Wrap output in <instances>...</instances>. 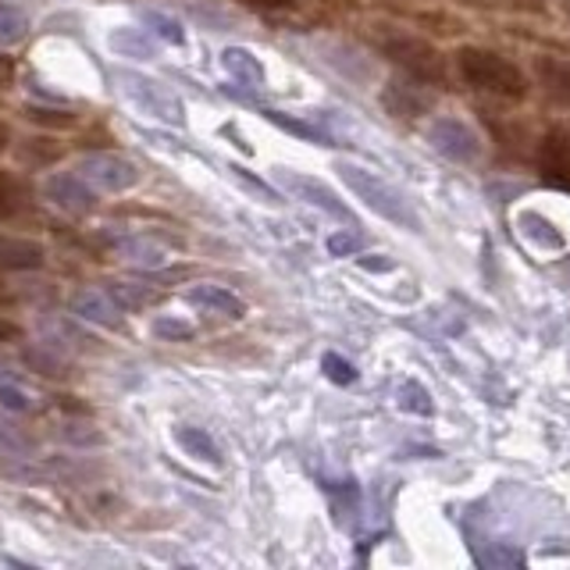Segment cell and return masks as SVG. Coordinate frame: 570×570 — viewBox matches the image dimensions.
<instances>
[{"label":"cell","mask_w":570,"mask_h":570,"mask_svg":"<svg viewBox=\"0 0 570 570\" xmlns=\"http://www.w3.org/2000/svg\"><path fill=\"white\" fill-rule=\"evenodd\" d=\"M335 171H338V178H343L346 189L356 196V200H361L367 210L379 214V218H385L389 225H396L403 232H414V236H421V232H424L421 214L392 183H385V178H379V175L361 168V165H350V160H338Z\"/></svg>","instance_id":"obj_1"},{"label":"cell","mask_w":570,"mask_h":570,"mask_svg":"<svg viewBox=\"0 0 570 570\" xmlns=\"http://www.w3.org/2000/svg\"><path fill=\"white\" fill-rule=\"evenodd\" d=\"M456 71L478 94H489L499 100H524L528 97V79L510 58L485 47H460L456 50Z\"/></svg>","instance_id":"obj_2"},{"label":"cell","mask_w":570,"mask_h":570,"mask_svg":"<svg viewBox=\"0 0 570 570\" xmlns=\"http://www.w3.org/2000/svg\"><path fill=\"white\" fill-rule=\"evenodd\" d=\"M374 43H379V50L403 71V76L417 79L432 89L450 86V68H445V58L428 40H421V36L392 29V26H379Z\"/></svg>","instance_id":"obj_3"},{"label":"cell","mask_w":570,"mask_h":570,"mask_svg":"<svg viewBox=\"0 0 570 570\" xmlns=\"http://www.w3.org/2000/svg\"><path fill=\"white\" fill-rule=\"evenodd\" d=\"M118 82H121V94L129 97L142 115L168 121V125H186V104L178 100V94H171L168 86L139 76V71H118Z\"/></svg>","instance_id":"obj_4"},{"label":"cell","mask_w":570,"mask_h":570,"mask_svg":"<svg viewBox=\"0 0 570 570\" xmlns=\"http://www.w3.org/2000/svg\"><path fill=\"white\" fill-rule=\"evenodd\" d=\"M428 142L442 157L456 160V165H474L485 154V142H481V136L463 118H435L428 125Z\"/></svg>","instance_id":"obj_5"},{"label":"cell","mask_w":570,"mask_h":570,"mask_svg":"<svg viewBox=\"0 0 570 570\" xmlns=\"http://www.w3.org/2000/svg\"><path fill=\"white\" fill-rule=\"evenodd\" d=\"M275 183H278L285 193H293L296 200L311 204V207H317V210L332 214V218L350 222V225H353V210L343 204V196H338L332 186L321 183V178L303 175V171H293V168H275Z\"/></svg>","instance_id":"obj_6"},{"label":"cell","mask_w":570,"mask_h":570,"mask_svg":"<svg viewBox=\"0 0 570 570\" xmlns=\"http://www.w3.org/2000/svg\"><path fill=\"white\" fill-rule=\"evenodd\" d=\"M79 175L94 189H104V193H129L142 178V171L121 154H86L79 165Z\"/></svg>","instance_id":"obj_7"},{"label":"cell","mask_w":570,"mask_h":570,"mask_svg":"<svg viewBox=\"0 0 570 570\" xmlns=\"http://www.w3.org/2000/svg\"><path fill=\"white\" fill-rule=\"evenodd\" d=\"M534 165H539V178L546 186L570 193V129L567 125H552L542 136Z\"/></svg>","instance_id":"obj_8"},{"label":"cell","mask_w":570,"mask_h":570,"mask_svg":"<svg viewBox=\"0 0 570 570\" xmlns=\"http://www.w3.org/2000/svg\"><path fill=\"white\" fill-rule=\"evenodd\" d=\"M40 189L50 204H58L68 214H89L97 207V193L79 171H50Z\"/></svg>","instance_id":"obj_9"},{"label":"cell","mask_w":570,"mask_h":570,"mask_svg":"<svg viewBox=\"0 0 570 570\" xmlns=\"http://www.w3.org/2000/svg\"><path fill=\"white\" fill-rule=\"evenodd\" d=\"M382 104L392 118H421L435 107V94H432V86L403 76V79H392L382 89Z\"/></svg>","instance_id":"obj_10"},{"label":"cell","mask_w":570,"mask_h":570,"mask_svg":"<svg viewBox=\"0 0 570 570\" xmlns=\"http://www.w3.org/2000/svg\"><path fill=\"white\" fill-rule=\"evenodd\" d=\"M68 307L79 321H89V325H100V328H111V332L121 328L118 299L111 293H104V289H76L68 299Z\"/></svg>","instance_id":"obj_11"},{"label":"cell","mask_w":570,"mask_h":570,"mask_svg":"<svg viewBox=\"0 0 570 570\" xmlns=\"http://www.w3.org/2000/svg\"><path fill=\"white\" fill-rule=\"evenodd\" d=\"M47 264V249L36 239L0 236V267L4 272H40Z\"/></svg>","instance_id":"obj_12"},{"label":"cell","mask_w":570,"mask_h":570,"mask_svg":"<svg viewBox=\"0 0 570 570\" xmlns=\"http://www.w3.org/2000/svg\"><path fill=\"white\" fill-rule=\"evenodd\" d=\"M186 296H189L193 307H204L210 314H222V317H232V321L246 317V303L236 293H228L225 285H193Z\"/></svg>","instance_id":"obj_13"},{"label":"cell","mask_w":570,"mask_h":570,"mask_svg":"<svg viewBox=\"0 0 570 570\" xmlns=\"http://www.w3.org/2000/svg\"><path fill=\"white\" fill-rule=\"evenodd\" d=\"M107 47H111L118 58H132V61H154L157 58V43L150 29H132V26H118L107 36Z\"/></svg>","instance_id":"obj_14"},{"label":"cell","mask_w":570,"mask_h":570,"mask_svg":"<svg viewBox=\"0 0 570 570\" xmlns=\"http://www.w3.org/2000/svg\"><path fill=\"white\" fill-rule=\"evenodd\" d=\"M222 68L239 86H249V89L267 86V71H264L261 58H254V53H249L246 47H225L222 50Z\"/></svg>","instance_id":"obj_15"},{"label":"cell","mask_w":570,"mask_h":570,"mask_svg":"<svg viewBox=\"0 0 570 570\" xmlns=\"http://www.w3.org/2000/svg\"><path fill=\"white\" fill-rule=\"evenodd\" d=\"M534 76H539L549 100L570 107V61L542 53V58H534Z\"/></svg>","instance_id":"obj_16"},{"label":"cell","mask_w":570,"mask_h":570,"mask_svg":"<svg viewBox=\"0 0 570 570\" xmlns=\"http://www.w3.org/2000/svg\"><path fill=\"white\" fill-rule=\"evenodd\" d=\"M175 442H178V450H183L189 460L207 463V468H222V450H218V442H214V439L204 432V428L178 424V428H175Z\"/></svg>","instance_id":"obj_17"},{"label":"cell","mask_w":570,"mask_h":570,"mask_svg":"<svg viewBox=\"0 0 570 570\" xmlns=\"http://www.w3.org/2000/svg\"><path fill=\"white\" fill-rule=\"evenodd\" d=\"M111 246L121 254V261H129V264H136V267H147V272H154V267H165V264H168L165 246H157L154 239L129 236V239H115Z\"/></svg>","instance_id":"obj_18"},{"label":"cell","mask_w":570,"mask_h":570,"mask_svg":"<svg viewBox=\"0 0 570 570\" xmlns=\"http://www.w3.org/2000/svg\"><path fill=\"white\" fill-rule=\"evenodd\" d=\"M22 361L29 364V371L43 374V379H68L71 374L53 346H29V350H22Z\"/></svg>","instance_id":"obj_19"},{"label":"cell","mask_w":570,"mask_h":570,"mask_svg":"<svg viewBox=\"0 0 570 570\" xmlns=\"http://www.w3.org/2000/svg\"><path fill=\"white\" fill-rule=\"evenodd\" d=\"M396 406L403 414H417V417H432L435 414V403L428 396V389L421 382H403L396 389Z\"/></svg>","instance_id":"obj_20"},{"label":"cell","mask_w":570,"mask_h":570,"mask_svg":"<svg viewBox=\"0 0 570 570\" xmlns=\"http://www.w3.org/2000/svg\"><path fill=\"white\" fill-rule=\"evenodd\" d=\"M29 196H26V186L18 183L11 171L0 168V218H18V214L26 210Z\"/></svg>","instance_id":"obj_21"},{"label":"cell","mask_w":570,"mask_h":570,"mask_svg":"<svg viewBox=\"0 0 570 570\" xmlns=\"http://www.w3.org/2000/svg\"><path fill=\"white\" fill-rule=\"evenodd\" d=\"M142 26H147L157 36V40H165V43H175V47L186 43L183 22H178V18H171V14H165V11H147V14H142Z\"/></svg>","instance_id":"obj_22"},{"label":"cell","mask_w":570,"mask_h":570,"mask_svg":"<svg viewBox=\"0 0 570 570\" xmlns=\"http://www.w3.org/2000/svg\"><path fill=\"white\" fill-rule=\"evenodd\" d=\"M26 32H29V14L14 4H0V47L26 40Z\"/></svg>","instance_id":"obj_23"},{"label":"cell","mask_w":570,"mask_h":570,"mask_svg":"<svg viewBox=\"0 0 570 570\" xmlns=\"http://www.w3.org/2000/svg\"><path fill=\"white\" fill-rule=\"evenodd\" d=\"M107 293L118 299L121 311H142V307H150V303L157 299L147 285H132V282H111V285H107Z\"/></svg>","instance_id":"obj_24"},{"label":"cell","mask_w":570,"mask_h":570,"mask_svg":"<svg viewBox=\"0 0 570 570\" xmlns=\"http://www.w3.org/2000/svg\"><path fill=\"white\" fill-rule=\"evenodd\" d=\"M264 118H267V121H275L278 129H285V132H293V136H299V139H307V142H325V147H332V136H328V132H321L317 125H311V121L285 118L282 111H272V107L264 111Z\"/></svg>","instance_id":"obj_25"},{"label":"cell","mask_w":570,"mask_h":570,"mask_svg":"<svg viewBox=\"0 0 570 570\" xmlns=\"http://www.w3.org/2000/svg\"><path fill=\"white\" fill-rule=\"evenodd\" d=\"M228 175L236 178V183H239V186H243V189H246L249 196H257L261 204H272V207H278V204H282V196H278V193H275L272 186H267L264 178L249 175V171H246L243 165H228Z\"/></svg>","instance_id":"obj_26"},{"label":"cell","mask_w":570,"mask_h":570,"mask_svg":"<svg viewBox=\"0 0 570 570\" xmlns=\"http://www.w3.org/2000/svg\"><path fill=\"white\" fill-rule=\"evenodd\" d=\"M43 328H47L53 338H68L65 346H76V350H94V343H97L94 335H86V332H79V328H71L68 321H58V317H47V321H43Z\"/></svg>","instance_id":"obj_27"},{"label":"cell","mask_w":570,"mask_h":570,"mask_svg":"<svg viewBox=\"0 0 570 570\" xmlns=\"http://www.w3.org/2000/svg\"><path fill=\"white\" fill-rule=\"evenodd\" d=\"M321 371H325L328 382H335V385H353L356 382V367L350 361H343L338 353H325V356H321Z\"/></svg>","instance_id":"obj_28"},{"label":"cell","mask_w":570,"mask_h":570,"mask_svg":"<svg viewBox=\"0 0 570 570\" xmlns=\"http://www.w3.org/2000/svg\"><path fill=\"white\" fill-rule=\"evenodd\" d=\"M26 118L40 121V125H53V129H68V125H76V115L58 111V107H26Z\"/></svg>","instance_id":"obj_29"},{"label":"cell","mask_w":570,"mask_h":570,"mask_svg":"<svg viewBox=\"0 0 570 570\" xmlns=\"http://www.w3.org/2000/svg\"><path fill=\"white\" fill-rule=\"evenodd\" d=\"M478 8H503V11H528V14H542L546 0H468Z\"/></svg>","instance_id":"obj_30"},{"label":"cell","mask_w":570,"mask_h":570,"mask_svg":"<svg viewBox=\"0 0 570 570\" xmlns=\"http://www.w3.org/2000/svg\"><path fill=\"white\" fill-rule=\"evenodd\" d=\"M481 563L485 567H524V552L513 546H495L481 557Z\"/></svg>","instance_id":"obj_31"},{"label":"cell","mask_w":570,"mask_h":570,"mask_svg":"<svg viewBox=\"0 0 570 570\" xmlns=\"http://www.w3.org/2000/svg\"><path fill=\"white\" fill-rule=\"evenodd\" d=\"M364 239L353 236V232H335V236H328V254L332 257H350V254H361Z\"/></svg>","instance_id":"obj_32"},{"label":"cell","mask_w":570,"mask_h":570,"mask_svg":"<svg viewBox=\"0 0 570 570\" xmlns=\"http://www.w3.org/2000/svg\"><path fill=\"white\" fill-rule=\"evenodd\" d=\"M0 406L11 410V414H26V410H32V400L18 385L4 382V385H0Z\"/></svg>","instance_id":"obj_33"},{"label":"cell","mask_w":570,"mask_h":570,"mask_svg":"<svg viewBox=\"0 0 570 570\" xmlns=\"http://www.w3.org/2000/svg\"><path fill=\"white\" fill-rule=\"evenodd\" d=\"M154 335H160V338H189L193 325H189V321H178V317H157L154 321Z\"/></svg>","instance_id":"obj_34"},{"label":"cell","mask_w":570,"mask_h":570,"mask_svg":"<svg viewBox=\"0 0 570 570\" xmlns=\"http://www.w3.org/2000/svg\"><path fill=\"white\" fill-rule=\"evenodd\" d=\"M65 439L76 442V445H104V435L97 432L94 424H65Z\"/></svg>","instance_id":"obj_35"},{"label":"cell","mask_w":570,"mask_h":570,"mask_svg":"<svg viewBox=\"0 0 570 570\" xmlns=\"http://www.w3.org/2000/svg\"><path fill=\"white\" fill-rule=\"evenodd\" d=\"M249 11H293L299 8V0H239Z\"/></svg>","instance_id":"obj_36"},{"label":"cell","mask_w":570,"mask_h":570,"mask_svg":"<svg viewBox=\"0 0 570 570\" xmlns=\"http://www.w3.org/2000/svg\"><path fill=\"white\" fill-rule=\"evenodd\" d=\"M14 338H22V328H18L14 321L0 317V343H14Z\"/></svg>","instance_id":"obj_37"},{"label":"cell","mask_w":570,"mask_h":570,"mask_svg":"<svg viewBox=\"0 0 570 570\" xmlns=\"http://www.w3.org/2000/svg\"><path fill=\"white\" fill-rule=\"evenodd\" d=\"M14 82V65L8 58H0V89H8Z\"/></svg>","instance_id":"obj_38"},{"label":"cell","mask_w":570,"mask_h":570,"mask_svg":"<svg viewBox=\"0 0 570 570\" xmlns=\"http://www.w3.org/2000/svg\"><path fill=\"white\" fill-rule=\"evenodd\" d=\"M8 147H11V125L0 121V154H4Z\"/></svg>","instance_id":"obj_39"},{"label":"cell","mask_w":570,"mask_h":570,"mask_svg":"<svg viewBox=\"0 0 570 570\" xmlns=\"http://www.w3.org/2000/svg\"><path fill=\"white\" fill-rule=\"evenodd\" d=\"M361 264H364V267H379V272H389V267H392L389 261H361Z\"/></svg>","instance_id":"obj_40"},{"label":"cell","mask_w":570,"mask_h":570,"mask_svg":"<svg viewBox=\"0 0 570 570\" xmlns=\"http://www.w3.org/2000/svg\"><path fill=\"white\" fill-rule=\"evenodd\" d=\"M0 296H4V289H0Z\"/></svg>","instance_id":"obj_41"},{"label":"cell","mask_w":570,"mask_h":570,"mask_svg":"<svg viewBox=\"0 0 570 570\" xmlns=\"http://www.w3.org/2000/svg\"><path fill=\"white\" fill-rule=\"evenodd\" d=\"M567 8H570V0H567Z\"/></svg>","instance_id":"obj_42"}]
</instances>
